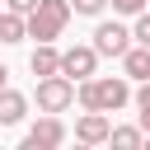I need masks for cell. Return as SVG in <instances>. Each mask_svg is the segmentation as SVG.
I'll use <instances>...</instances> for the list:
<instances>
[{"label": "cell", "mask_w": 150, "mask_h": 150, "mask_svg": "<svg viewBox=\"0 0 150 150\" xmlns=\"http://www.w3.org/2000/svg\"><path fill=\"white\" fill-rule=\"evenodd\" d=\"M122 75H127V80H150V47L131 42V47L122 52Z\"/></svg>", "instance_id": "obj_10"}, {"label": "cell", "mask_w": 150, "mask_h": 150, "mask_svg": "<svg viewBox=\"0 0 150 150\" xmlns=\"http://www.w3.org/2000/svg\"><path fill=\"white\" fill-rule=\"evenodd\" d=\"M66 136H70V131H66L61 112H42V117H38V122L23 131V150H56Z\"/></svg>", "instance_id": "obj_4"}, {"label": "cell", "mask_w": 150, "mask_h": 150, "mask_svg": "<svg viewBox=\"0 0 150 150\" xmlns=\"http://www.w3.org/2000/svg\"><path fill=\"white\" fill-rule=\"evenodd\" d=\"M131 103H136V117H141V131L150 136V80H141V89L131 94Z\"/></svg>", "instance_id": "obj_13"}, {"label": "cell", "mask_w": 150, "mask_h": 150, "mask_svg": "<svg viewBox=\"0 0 150 150\" xmlns=\"http://www.w3.org/2000/svg\"><path fill=\"white\" fill-rule=\"evenodd\" d=\"M108 131H112V122H108V112H80V122H75V141L80 145H103L108 141Z\"/></svg>", "instance_id": "obj_7"}, {"label": "cell", "mask_w": 150, "mask_h": 150, "mask_svg": "<svg viewBox=\"0 0 150 150\" xmlns=\"http://www.w3.org/2000/svg\"><path fill=\"white\" fill-rule=\"evenodd\" d=\"M70 0H38L33 9H28V38L33 42H56L61 33H66V23H70Z\"/></svg>", "instance_id": "obj_2"}, {"label": "cell", "mask_w": 150, "mask_h": 150, "mask_svg": "<svg viewBox=\"0 0 150 150\" xmlns=\"http://www.w3.org/2000/svg\"><path fill=\"white\" fill-rule=\"evenodd\" d=\"M70 9H75V14H89V19H94V14H103V9H108V0H70Z\"/></svg>", "instance_id": "obj_15"}, {"label": "cell", "mask_w": 150, "mask_h": 150, "mask_svg": "<svg viewBox=\"0 0 150 150\" xmlns=\"http://www.w3.org/2000/svg\"><path fill=\"white\" fill-rule=\"evenodd\" d=\"M28 70L42 80V75H61V52L52 47V42H38L33 47V56H28Z\"/></svg>", "instance_id": "obj_9"}, {"label": "cell", "mask_w": 150, "mask_h": 150, "mask_svg": "<svg viewBox=\"0 0 150 150\" xmlns=\"http://www.w3.org/2000/svg\"><path fill=\"white\" fill-rule=\"evenodd\" d=\"M108 141H112L117 150H136V145H145V131H141V122H136V127H112Z\"/></svg>", "instance_id": "obj_12"}, {"label": "cell", "mask_w": 150, "mask_h": 150, "mask_svg": "<svg viewBox=\"0 0 150 150\" xmlns=\"http://www.w3.org/2000/svg\"><path fill=\"white\" fill-rule=\"evenodd\" d=\"M23 117H28V94L0 84V127H19Z\"/></svg>", "instance_id": "obj_8"}, {"label": "cell", "mask_w": 150, "mask_h": 150, "mask_svg": "<svg viewBox=\"0 0 150 150\" xmlns=\"http://www.w3.org/2000/svg\"><path fill=\"white\" fill-rule=\"evenodd\" d=\"M0 84H9V66L5 61H0Z\"/></svg>", "instance_id": "obj_18"}, {"label": "cell", "mask_w": 150, "mask_h": 150, "mask_svg": "<svg viewBox=\"0 0 150 150\" xmlns=\"http://www.w3.org/2000/svg\"><path fill=\"white\" fill-rule=\"evenodd\" d=\"M75 103L89 112H117L131 103V80L127 75H89L75 80Z\"/></svg>", "instance_id": "obj_1"}, {"label": "cell", "mask_w": 150, "mask_h": 150, "mask_svg": "<svg viewBox=\"0 0 150 150\" xmlns=\"http://www.w3.org/2000/svg\"><path fill=\"white\" fill-rule=\"evenodd\" d=\"M131 42L150 47V9H141V14H136V28H131Z\"/></svg>", "instance_id": "obj_14"}, {"label": "cell", "mask_w": 150, "mask_h": 150, "mask_svg": "<svg viewBox=\"0 0 150 150\" xmlns=\"http://www.w3.org/2000/svg\"><path fill=\"white\" fill-rule=\"evenodd\" d=\"M108 5H112L117 14H141V9L150 5V0H108Z\"/></svg>", "instance_id": "obj_16"}, {"label": "cell", "mask_w": 150, "mask_h": 150, "mask_svg": "<svg viewBox=\"0 0 150 150\" xmlns=\"http://www.w3.org/2000/svg\"><path fill=\"white\" fill-rule=\"evenodd\" d=\"M33 5H38V0H5V9H19V14H28Z\"/></svg>", "instance_id": "obj_17"}, {"label": "cell", "mask_w": 150, "mask_h": 150, "mask_svg": "<svg viewBox=\"0 0 150 150\" xmlns=\"http://www.w3.org/2000/svg\"><path fill=\"white\" fill-rule=\"evenodd\" d=\"M33 98H38V112H66V108L75 103V80H66V75H42L38 89H33Z\"/></svg>", "instance_id": "obj_3"}, {"label": "cell", "mask_w": 150, "mask_h": 150, "mask_svg": "<svg viewBox=\"0 0 150 150\" xmlns=\"http://www.w3.org/2000/svg\"><path fill=\"white\" fill-rule=\"evenodd\" d=\"M23 38H28V14L5 9V14H0V42H5V47H14V42H23Z\"/></svg>", "instance_id": "obj_11"}, {"label": "cell", "mask_w": 150, "mask_h": 150, "mask_svg": "<svg viewBox=\"0 0 150 150\" xmlns=\"http://www.w3.org/2000/svg\"><path fill=\"white\" fill-rule=\"evenodd\" d=\"M94 70H98V52H94V42H89V47L75 42V47L61 52V75H66V80H89Z\"/></svg>", "instance_id": "obj_6"}, {"label": "cell", "mask_w": 150, "mask_h": 150, "mask_svg": "<svg viewBox=\"0 0 150 150\" xmlns=\"http://www.w3.org/2000/svg\"><path fill=\"white\" fill-rule=\"evenodd\" d=\"M127 47H131V28H127V23L108 19V23L94 28V52H98V56H117V61H122Z\"/></svg>", "instance_id": "obj_5"}]
</instances>
